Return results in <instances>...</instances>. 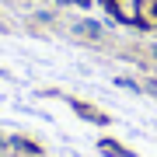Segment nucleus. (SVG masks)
Returning <instances> with one entry per match:
<instances>
[{
    "label": "nucleus",
    "instance_id": "obj_1",
    "mask_svg": "<svg viewBox=\"0 0 157 157\" xmlns=\"http://www.w3.org/2000/svg\"><path fill=\"white\" fill-rule=\"evenodd\" d=\"M101 147H105L108 154H115V157H122V154H126V150H122V147H119V143H101Z\"/></svg>",
    "mask_w": 157,
    "mask_h": 157
},
{
    "label": "nucleus",
    "instance_id": "obj_2",
    "mask_svg": "<svg viewBox=\"0 0 157 157\" xmlns=\"http://www.w3.org/2000/svg\"><path fill=\"white\" fill-rule=\"evenodd\" d=\"M73 4H80V7H87V4H91V0H73Z\"/></svg>",
    "mask_w": 157,
    "mask_h": 157
}]
</instances>
